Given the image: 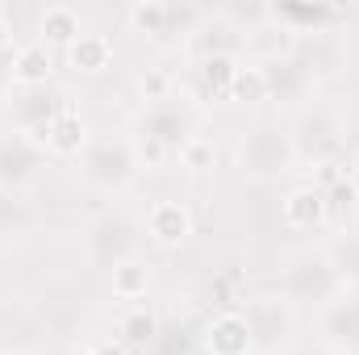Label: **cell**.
Wrapping results in <instances>:
<instances>
[{
    "label": "cell",
    "instance_id": "cell-34",
    "mask_svg": "<svg viewBox=\"0 0 359 355\" xmlns=\"http://www.w3.org/2000/svg\"><path fill=\"white\" fill-rule=\"evenodd\" d=\"M347 172H351V180H355V184H359V147H355V151H351V168H347Z\"/></svg>",
    "mask_w": 359,
    "mask_h": 355
},
{
    "label": "cell",
    "instance_id": "cell-9",
    "mask_svg": "<svg viewBox=\"0 0 359 355\" xmlns=\"http://www.w3.org/2000/svg\"><path fill=\"white\" fill-rule=\"evenodd\" d=\"M238 55H205L188 67V80H184V100H196V105H213V100H230V84H234V72H238Z\"/></svg>",
    "mask_w": 359,
    "mask_h": 355
},
{
    "label": "cell",
    "instance_id": "cell-21",
    "mask_svg": "<svg viewBox=\"0 0 359 355\" xmlns=\"http://www.w3.org/2000/svg\"><path fill=\"white\" fill-rule=\"evenodd\" d=\"M80 34H84L80 8H72V4H46V8H42V17H38V42H46L50 51H55V46L67 51Z\"/></svg>",
    "mask_w": 359,
    "mask_h": 355
},
{
    "label": "cell",
    "instance_id": "cell-5",
    "mask_svg": "<svg viewBox=\"0 0 359 355\" xmlns=\"http://www.w3.org/2000/svg\"><path fill=\"white\" fill-rule=\"evenodd\" d=\"M138 159H134V147H130V134L126 138H100L88 142V151L80 155V176L88 188H96L100 196H121L134 188L138 180Z\"/></svg>",
    "mask_w": 359,
    "mask_h": 355
},
{
    "label": "cell",
    "instance_id": "cell-25",
    "mask_svg": "<svg viewBox=\"0 0 359 355\" xmlns=\"http://www.w3.org/2000/svg\"><path fill=\"white\" fill-rule=\"evenodd\" d=\"M322 192H326V217H330V222L343 226V222L359 217V184L351 180V172H347V176H334Z\"/></svg>",
    "mask_w": 359,
    "mask_h": 355
},
{
    "label": "cell",
    "instance_id": "cell-1",
    "mask_svg": "<svg viewBox=\"0 0 359 355\" xmlns=\"http://www.w3.org/2000/svg\"><path fill=\"white\" fill-rule=\"evenodd\" d=\"M192 134H196L192 109L184 105V96H176V100L142 105V109H138L130 147H134V159H138L142 172H159V168L176 163L180 147H184Z\"/></svg>",
    "mask_w": 359,
    "mask_h": 355
},
{
    "label": "cell",
    "instance_id": "cell-26",
    "mask_svg": "<svg viewBox=\"0 0 359 355\" xmlns=\"http://www.w3.org/2000/svg\"><path fill=\"white\" fill-rule=\"evenodd\" d=\"M230 100H238V105H264L268 100V67L264 63H238L234 84H230Z\"/></svg>",
    "mask_w": 359,
    "mask_h": 355
},
{
    "label": "cell",
    "instance_id": "cell-11",
    "mask_svg": "<svg viewBox=\"0 0 359 355\" xmlns=\"http://www.w3.org/2000/svg\"><path fill=\"white\" fill-rule=\"evenodd\" d=\"M201 347L205 355H255V339L243 309H217L201 330Z\"/></svg>",
    "mask_w": 359,
    "mask_h": 355
},
{
    "label": "cell",
    "instance_id": "cell-24",
    "mask_svg": "<svg viewBox=\"0 0 359 355\" xmlns=\"http://www.w3.org/2000/svg\"><path fill=\"white\" fill-rule=\"evenodd\" d=\"M109 288H113V297L117 301H138V297H147V288H151V264L147 260H126V264H117L109 272Z\"/></svg>",
    "mask_w": 359,
    "mask_h": 355
},
{
    "label": "cell",
    "instance_id": "cell-30",
    "mask_svg": "<svg viewBox=\"0 0 359 355\" xmlns=\"http://www.w3.org/2000/svg\"><path fill=\"white\" fill-rule=\"evenodd\" d=\"M29 226V209L17 201V192H0V234H21Z\"/></svg>",
    "mask_w": 359,
    "mask_h": 355
},
{
    "label": "cell",
    "instance_id": "cell-23",
    "mask_svg": "<svg viewBox=\"0 0 359 355\" xmlns=\"http://www.w3.org/2000/svg\"><path fill=\"white\" fill-rule=\"evenodd\" d=\"M292 59L305 67V76L318 84L322 76H330L334 67H339V42H334V34H318V38H305L297 51H292Z\"/></svg>",
    "mask_w": 359,
    "mask_h": 355
},
{
    "label": "cell",
    "instance_id": "cell-16",
    "mask_svg": "<svg viewBox=\"0 0 359 355\" xmlns=\"http://www.w3.org/2000/svg\"><path fill=\"white\" fill-rule=\"evenodd\" d=\"M196 17H201L196 8H180V4H168V0H138V4L126 8L130 29L142 34V38H151V42L168 38L172 25H180V21H196Z\"/></svg>",
    "mask_w": 359,
    "mask_h": 355
},
{
    "label": "cell",
    "instance_id": "cell-10",
    "mask_svg": "<svg viewBox=\"0 0 359 355\" xmlns=\"http://www.w3.org/2000/svg\"><path fill=\"white\" fill-rule=\"evenodd\" d=\"M46 151L29 138V134H4L0 138V192H21L25 184H34L42 168Z\"/></svg>",
    "mask_w": 359,
    "mask_h": 355
},
{
    "label": "cell",
    "instance_id": "cell-14",
    "mask_svg": "<svg viewBox=\"0 0 359 355\" xmlns=\"http://www.w3.org/2000/svg\"><path fill=\"white\" fill-rule=\"evenodd\" d=\"M280 222L297 234H309V230H322L330 226L326 217V192L318 184H292L280 201Z\"/></svg>",
    "mask_w": 359,
    "mask_h": 355
},
{
    "label": "cell",
    "instance_id": "cell-8",
    "mask_svg": "<svg viewBox=\"0 0 359 355\" xmlns=\"http://www.w3.org/2000/svg\"><path fill=\"white\" fill-rule=\"evenodd\" d=\"M318 343L330 355H359V293H343L318 309Z\"/></svg>",
    "mask_w": 359,
    "mask_h": 355
},
{
    "label": "cell",
    "instance_id": "cell-20",
    "mask_svg": "<svg viewBox=\"0 0 359 355\" xmlns=\"http://www.w3.org/2000/svg\"><path fill=\"white\" fill-rule=\"evenodd\" d=\"M117 339L130 347V351H151V347H159V339H163V330H159V314L155 309H147V305H126L121 309V318H117Z\"/></svg>",
    "mask_w": 359,
    "mask_h": 355
},
{
    "label": "cell",
    "instance_id": "cell-19",
    "mask_svg": "<svg viewBox=\"0 0 359 355\" xmlns=\"http://www.w3.org/2000/svg\"><path fill=\"white\" fill-rule=\"evenodd\" d=\"M264 67H268V100H276V105H301L309 96V88H313V80L305 76V67L292 55L271 59Z\"/></svg>",
    "mask_w": 359,
    "mask_h": 355
},
{
    "label": "cell",
    "instance_id": "cell-32",
    "mask_svg": "<svg viewBox=\"0 0 359 355\" xmlns=\"http://www.w3.org/2000/svg\"><path fill=\"white\" fill-rule=\"evenodd\" d=\"M284 355H330V351H326L322 343H292Z\"/></svg>",
    "mask_w": 359,
    "mask_h": 355
},
{
    "label": "cell",
    "instance_id": "cell-28",
    "mask_svg": "<svg viewBox=\"0 0 359 355\" xmlns=\"http://www.w3.org/2000/svg\"><path fill=\"white\" fill-rule=\"evenodd\" d=\"M213 159H217V147H213V138H205V134H192L176 155V163L184 172H209Z\"/></svg>",
    "mask_w": 359,
    "mask_h": 355
},
{
    "label": "cell",
    "instance_id": "cell-27",
    "mask_svg": "<svg viewBox=\"0 0 359 355\" xmlns=\"http://www.w3.org/2000/svg\"><path fill=\"white\" fill-rule=\"evenodd\" d=\"M138 96H142V105L176 100V72H172V67H163V63L147 67V72L138 76Z\"/></svg>",
    "mask_w": 359,
    "mask_h": 355
},
{
    "label": "cell",
    "instance_id": "cell-18",
    "mask_svg": "<svg viewBox=\"0 0 359 355\" xmlns=\"http://www.w3.org/2000/svg\"><path fill=\"white\" fill-rule=\"evenodd\" d=\"M63 105H67L63 96H50L46 88L17 92L13 105H8V113H13V130H17V134H29V138L38 142V134L55 121V113H59Z\"/></svg>",
    "mask_w": 359,
    "mask_h": 355
},
{
    "label": "cell",
    "instance_id": "cell-6",
    "mask_svg": "<svg viewBox=\"0 0 359 355\" xmlns=\"http://www.w3.org/2000/svg\"><path fill=\"white\" fill-rule=\"evenodd\" d=\"M247 326H251V339H255V351L259 355H284L292 347V335H297V309L280 297V293H259L247 301L243 309Z\"/></svg>",
    "mask_w": 359,
    "mask_h": 355
},
{
    "label": "cell",
    "instance_id": "cell-22",
    "mask_svg": "<svg viewBox=\"0 0 359 355\" xmlns=\"http://www.w3.org/2000/svg\"><path fill=\"white\" fill-rule=\"evenodd\" d=\"M63 55H67V67L76 76H100L113 63V42L104 34H80Z\"/></svg>",
    "mask_w": 359,
    "mask_h": 355
},
{
    "label": "cell",
    "instance_id": "cell-4",
    "mask_svg": "<svg viewBox=\"0 0 359 355\" xmlns=\"http://www.w3.org/2000/svg\"><path fill=\"white\" fill-rule=\"evenodd\" d=\"M347 126L339 117V109L330 105H309L297 113L288 138H292V151H297V163H313V168H326V163H339L343 155V138Z\"/></svg>",
    "mask_w": 359,
    "mask_h": 355
},
{
    "label": "cell",
    "instance_id": "cell-33",
    "mask_svg": "<svg viewBox=\"0 0 359 355\" xmlns=\"http://www.w3.org/2000/svg\"><path fill=\"white\" fill-rule=\"evenodd\" d=\"M8 34H13V29H8V17L0 13V46H8Z\"/></svg>",
    "mask_w": 359,
    "mask_h": 355
},
{
    "label": "cell",
    "instance_id": "cell-31",
    "mask_svg": "<svg viewBox=\"0 0 359 355\" xmlns=\"http://www.w3.org/2000/svg\"><path fill=\"white\" fill-rule=\"evenodd\" d=\"M84 355H134V351H130L121 339H96V343H92Z\"/></svg>",
    "mask_w": 359,
    "mask_h": 355
},
{
    "label": "cell",
    "instance_id": "cell-15",
    "mask_svg": "<svg viewBox=\"0 0 359 355\" xmlns=\"http://www.w3.org/2000/svg\"><path fill=\"white\" fill-rule=\"evenodd\" d=\"M55 76V51L46 42H21L13 46V59H8V84L17 92L29 88H46V80Z\"/></svg>",
    "mask_w": 359,
    "mask_h": 355
},
{
    "label": "cell",
    "instance_id": "cell-29",
    "mask_svg": "<svg viewBox=\"0 0 359 355\" xmlns=\"http://www.w3.org/2000/svg\"><path fill=\"white\" fill-rule=\"evenodd\" d=\"M330 255H334V264H339V272H343V280L355 288L359 284V234H347L343 243H334Z\"/></svg>",
    "mask_w": 359,
    "mask_h": 355
},
{
    "label": "cell",
    "instance_id": "cell-7",
    "mask_svg": "<svg viewBox=\"0 0 359 355\" xmlns=\"http://www.w3.org/2000/svg\"><path fill=\"white\" fill-rule=\"evenodd\" d=\"M134 239H138V230H134V222H130L126 213H117V209L100 213V217L88 226V234H84L88 264L92 267H109V272H113L117 264L134 260Z\"/></svg>",
    "mask_w": 359,
    "mask_h": 355
},
{
    "label": "cell",
    "instance_id": "cell-2",
    "mask_svg": "<svg viewBox=\"0 0 359 355\" xmlns=\"http://www.w3.org/2000/svg\"><path fill=\"white\" fill-rule=\"evenodd\" d=\"M343 293H351V284L343 280V272L334 264L330 247H301L280 264V297L297 309H326L330 301H339Z\"/></svg>",
    "mask_w": 359,
    "mask_h": 355
},
{
    "label": "cell",
    "instance_id": "cell-13",
    "mask_svg": "<svg viewBox=\"0 0 359 355\" xmlns=\"http://www.w3.org/2000/svg\"><path fill=\"white\" fill-rule=\"evenodd\" d=\"M38 147H42L46 155H59V159L84 155V151H88V121H84V113L67 100V105L55 113V121L38 134Z\"/></svg>",
    "mask_w": 359,
    "mask_h": 355
},
{
    "label": "cell",
    "instance_id": "cell-3",
    "mask_svg": "<svg viewBox=\"0 0 359 355\" xmlns=\"http://www.w3.org/2000/svg\"><path fill=\"white\" fill-rule=\"evenodd\" d=\"M234 163L251 180H280L288 172H297V151H292V138L280 121H259L243 134V142L234 151Z\"/></svg>",
    "mask_w": 359,
    "mask_h": 355
},
{
    "label": "cell",
    "instance_id": "cell-17",
    "mask_svg": "<svg viewBox=\"0 0 359 355\" xmlns=\"http://www.w3.org/2000/svg\"><path fill=\"white\" fill-rule=\"evenodd\" d=\"M343 8H330V4H276L268 8V21L284 25L288 34H301V38H318V34H334Z\"/></svg>",
    "mask_w": 359,
    "mask_h": 355
},
{
    "label": "cell",
    "instance_id": "cell-12",
    "mask_svg": "<svg viewBox=\"0 0 359 355\" xmlns=\"http://www.w3.org/2000/svg\"><path fill=\"white\" fill-rule=\"evenodd\" d=\"M142 230H147V239H151L155 247L176 251V247H184V243L192 239V209H188L184 201L163 196V201H155V205L147 209Z\"/></svg>",
    "mask_w": 359,
    "mask_h": 355
},
{
    "label": "cell",
    "instance_id": "cell-35",
    "mask_svg": "<svg viewBox=\"0 0 359 355\" xmlns=\"http://www.w3.org/2000/svg\"><path fill=\"white\" fill-rule=\"evenodd\" d=\"M355 100H359V76H355Z\"/></svg>",
    "mask_w": 359,
    "mask_h": 355
}]
</instances>
